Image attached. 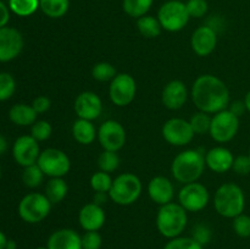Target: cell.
Instances as JSON below:
<instances>
[{
	"mask_svg": "<svg viewBox=\"0 0 250 249\" xmlns=\"http://www.w3.org/2000/svg\"><path fill=\"white\" fill-rule=\"evenodd\" d=\"M190 97L199 111L214 115L227 109L229 105V90L226 83L214 75H202L194 81Z\"/></svg>",
	"mask_w": 250,
	"mask_h": 249,
	"instance_id": "obj_1",
	"label": "cell"
},
{
	"mask_svg": "<svg viewBox=\"0 0 250 249\" xmlns=\"http://www.w3.org/2000/svg\"><path fill=\"white\" fill-rule=\"evenodd\" d=\"M239 129V117L229 109L216 112L211 117L209 134L217 143H227L236 137Z\"/></svg>",
	"mask_w": 250,
	"mask_h": 249,
	"instance_id": "obj_8",
	"label": "cell"
},
{
	"mask_svg": "<svg viewBox=\"0 0 250 249\" xmlns=\"http://www.w3.org/2000/svg\"><path fill=\"white\" fill-rule=\"evenodd\" d=\"M217 45V32L209 24L200 26L193 32L190 46L198 56H209Z\"/></svg>",
	"mask_w": 250,
	"mask_h": 249,
	"instance_id": "obj_17",
	"label": "cell"
},
{
	"mask_svg": "<svg viewBox=\"0 0 250 249\" xmlns=\"http://www.w3.org/2000/svg\"><path fill=\"white\" fill-rule=\"evenodd\" d=\"M248 156H249V159H250V148H249V153H248Z\"/></svg>",
	"mask_w": 250,
	"mask_h": 249,
	"instance_id": "obj_52",
	"label": "cell"
},
{
	"mask_svg": "<svg viewBox=\"0 0 250 249\" xmlns=\"http://www.w3.org/2000/svg\"><path fill=\"white\" fill-rule=\"evenodd\" d=\"M51 106V102L48 97H44V95H39L32 103V107L36 110L37 114H44V112L48 111Z\"/></svg>",
	"mask_w": 250,
	"mask_h": 249,
	"instance_id": "obj_43",
	"label": "cell"
},
{
	"mask_svg": "<svg viewBox=\"0 0 250 249\" xmlns=\"http://www.w3.org/2000/svg\"><path fill=\"white\" fill-rule=\"evenodd\" d=\"M44 173L38 166V164H33L31 166L24 167L23 173H22V181L24 186L28 188H37L42 185L44 180Z\"/></svg>",
	"mask_w": 250,
	"mask_h": 249,
	"instance_id": "obj_31",
	"label": "cell"
},
{
	"mask_svg": "<svg viewBox=\"0 0 250 249\" xmlns=\"http://www.w3.org/2000/svg\"><path fill=\"white\" fill-rule=\"evenodd\" d=\"M9 9L17 16H31L39 9V0H9Z\"/></svg>",
	"mask_w": 250,
	"mask_h": 249,
	"instance_id": "obj_29",
	"label": "cell"
},
{
	"mask_svg": "<svg viewBox=\"0 0 250 249\" xmlns=\"http://www.w3.org/2000/svg\"><path fill=\"white\" fill-rule=\"evenodd\" d=\"M0 180H1V167H0Z\"/></svg>",
	"mask_w": 250,
	"mask_h": 249,
	"instance_id": "obj_51",
	"label": "cell"
},
{
	"mask_svg": "<svg viewBox=\"0 0 250 249\" xmlns=\"http://www.w3.org/2000/svg\"><path fill=\"white\" fill-rule=\"evenodd\" d=\"M112 178L104 171H97L90 177V187L95 193H109L112 185Z\"/></svg>",
	"mask_w": 250,
	"mask_h": 249,
	"instance_id": "obj_34",
	"label": "cell"
},
{
	"mask_svg": "<svg viewBox=\"0 0 250 249\" xmlns=\"http://www.w3.org/2000/svg\"><path fill=\"white\" fill-rule=\"evenodd\" d=\"M6 149H7L6 139H5L4 137H2L1 134H0V155L5 153V150H6Z\"/></svg>",
	"mask_w": 250,
	"mask_h": 249,
	"instance_id": "obj_46",
	"label": "cell"
},
{
	"mask_svg": "<svg viewBox=\"0 0 250 249\" xmlns=\"http://www.w3.org/2000/svg\"><path fill=\"white\" fill-rule=\"evenodd\" d=\"M190 16L187 6L181 0H168L161 5L158 11V20L163 29L167 32H180L187 26Z\"/></svg>",
	"mask_w": 250,
	"mask_h": 249,
	"instance_id": "obj_6",
	"label": "cell"
},
{
	"mask_svg": "<svg viewBox=\"0 0 250 249\" xmlns=\"http://www.w3.org/2000/svg\"><path fill=\"white\" fill-rule=\"evenodd\" d=\"M214 207L217 214L226 219H234L243 214L246 208L243 189L236 183H224L215 192Z\"/></svg>",
	"mask_w": 250,
	"mask_h": 249,
	"instance_id": "obj_4",
	"label": "cell"
},
{
	"mask_svg": "<svg viewBox=\"0 0 250 249\" xmlns=\"http://www.w3.org/2000/svg\"><path fill=\"white\" fill-rule=\"evenodd\" d=\"M36 249H48V247H38V248Z\"/></svg>",
	"mask_w": 250,
	"mask_h": 249,
	"instance_id": "obj_50",
	"label": "cell"
},
{
	"mask_svg": "<svg viewBox=\"0 0 250 249\" xmlns=\"http://www.w3.org/2000/svg\"><path fill=\"white\" fill-rule=\"evenodd\" d=\"M137 94V83L129 73H117L110 82L109 97L112 104L119 107L127 106L134 100Z\"/></svg>",
	"mask_w": 250,
	"mask_h": 249,
	"instance_id": "obj_10",
	"label": "cell"
},
{
	"mask_svg": "<svg viewBox=\"0 0 250 249\" xmlns=\"http://www.w3.org/2000/svg\"><path fill=\"white\" fill-rule=\"evenodd\" d=\"M120 166V158L116 151L103 150L98 158V167L100 171L111 173L116 171Z\"/></svg>",
	"mask_w": 250,
	"mask_h": 249,
	"instance_id": "obj_32",
	"label": "cell"
},
{
	"mask_svg": "<svg viewBox=\"0 0 250 249\" xmlns=\"http://www.w3.org/2000/svg\"><path fill=\"white\" fill-rule=\"evenodd\" d=\"M149 198L158 205H165L172 202L175 188L172 182L165 176H155L148 183Z\"/></svg>",
	"mask_w": 250,
	"mask_h": 249,
	"instance_id": "obj_20",
	"label": "cell"
},
{
	"mask_svg": "<svg viewBox=\"0 0 250 249\" xmlns=\"http://www.w3.org/2000/svg\"><path fill=\"white\" fill-rule=\"evenodd\" d=\"M205 164L216 173L227 172L232 168L234 156L229 149L225 146H214L205 153Z\"/></svg>",
	"mask_w": 250,
	"mask_h": 249,
	"instance_id": "obj_21",
	"label": "cell"
},
{
	"mask_svg": "<svg viewBox=\"0 0 250 249\" xmlns=\"http://www.w3.org/2000/svg\"><path fill=\"white\" fill-rule=\"evenodd\" d=\"M6 249H16V243H15L14 241H7V244H6Z\"/></svg>",
	"mask_w": 250,
	"mask_h": 249,
	"instance_id": "obj_49",
	"label": "cell"
},
{
	"mask_svg": "<svg viewBox=\"0 0 250 249\" xmlns=\"http://www.w3.org/2000/svg\"><path fill=\"white\" fill-rule=\"evenodd\" d=\"M38 166L48 177H65L71 168L70 158L65 151L56 148H48L41 151Z\"/></svg>",
	"mask_w": 250,
	"mask_h": 249,
	"instance_id": "obj_9",
	"label": "cell"
},
{
	"mask_svg": "<svg viewBox=\"0 0 250 249\" xmlns=\"http://www.w3.org/2000/svg\"><path fill=\"white\" fill-rule=\"evenodd\" d=\"M48 249H82L81 236L72 228L54 231L46 242Z\"/></svg>",
	"mask_w": 250,
	"mask_h": 249,
	"instance_id": "obj_22",
	"label": "cell"
},
{
	"mask_svg": "<svg viewBox=\"0 0 250 249\" xmlns=\"http://www.w3.org/2000/svg\"><path fill=\"white\" fill-rule=\"evenodd\" d=\"M187 212L180 203L171 202L161 205L155 221L159 233L167 239L180 237L187 227Z\"/></svg>",
	"mask_w": 250,
	"mask_h": 249,
	"instance_id": "obj_3",
	"label": "cell"
},
{
	"mask_svg": "<svg viewBox=\"0 0 250 249\" xmlns=\"http://www.w3.org/2000/svg\"><path fill=\"white\" fill-rule=\"evenodd\" d=\"M82 249H100L103 244V238L98 231H85L83 236H81Z\"/></svg>",
	"mask_w": 250,
	"mask_h": 249,
	"instance_id": "obj_40",
	"label": "cell"
},
{
	"mask_svg": "<svg viewBox=\"0 0 250 249\" xmlns=\"http://www.w3.org/2000/svg\"><path fill=\"white\" fill-rule=\"evenodd\" d=\"M37 112L32 105L16 104L10 109L9 117L17 126H32L37 121Z\"/></svg>",
	"mask_w": 250,
	"mask_h": 249,
	"instance_id": "obj_24",
	"label": "cell"
},
{
	"mask_svg": "<svg viewBox=\"0 0 250 249\" xmlns=\"http://www.w3.org/2000/svg\"><path fill=\"white\" fill-rule=\"evenodd\" d=\"M98 141L104 150L117 153L126 144V129L116 120H106L98 128Z\"/></svg>",
	"mask_w": 250,
	"mask_h": 249,
	"instance_id": "obj_12",
	"label": "cell"
},
{
	"mask_svg": "<svg viewBox=\"0 0 250 249\" xmlns=\"http://www.w3.org/2000/svg\"><path fill=\"white\" fill-rule=\"evenodd\" d=\"M38 143L39 142L32 136L19 137L12 146V155L15 161L22 167L37 164L41 155V148Z\"/></svg>",
	"mask_w": 250,
	"mask_h": 249,
	"instance_id": "obj_15",
	"label": "cell"
},
{
	"mask_svg": "<svg viewBox=\"0 0 250 249\" xmlns=\"http://www.w3.org/2000/svg\"><path fill=\"white\" fill-rule=\"evenodd\" d=\"M143 186L138 176L134 173H121L112 181L111 188L109 190V197L115 204L127 207L132 205L141 197Z\"/></svg>",
	"mask_w": 250,
	"mask_h": 249,
	"instance_id": "obj_5",
	"label": "cell"
},
{
	"mask_svg": "<svg viewBox=\"0 0 250 249\" xmlns=\"http://www.w3.org/2000/svg\"><path fill=\"white\" fill-rule=\"evenodd\" d=\"M232 170L241 176H247L250 173V159L248 155H239L234 158Z\"/></svg>",
	"mask_w": 250,
	"mask_h": 249,
	"instance_id": "obj_42",
	"label": "cell"
},
{
	"mask_svg": "<svg viewBox=\"0 0 250 249\" xmlns=\"http://www.w3.org/2000/svg\"><path fill=\"white\" fill-rule=\"evenodd\" d=\"M16 90L15 78L7 72H0V102L10 99Z\"/></svg>",
	"mask_w": 250,
	"mask_h": 249,
	"instance_id": "obj_36",
	"label": "cell"
},
{
	"mask_svg": "<svg viewBox=\"0 0 250 249\" xmlns=\"http://www.w3.org/2000/svg\"><path fill=\"white\" fill-rule=\"evenodd\" d=\"M9 239L6 238V236L4 234V232L0 231V249H6V244Z\"/></svg>",
	"mask_w": 250,
	"mask_h": 249,
	"instance_id": "obj_47",
	"label": "cell"
},
{
	"mask_svg": "<svg viewBox=\"0 0 250 249\" xmlns=\"http://www.w3.org/2000/svg\"><path fill=\"white\" fill-rule=\"evenodd\" d=\"M192 237L198 243H200L204 247L205 244H208L211 241V229L207 225H197L194 229H193Z\"/></svg>",
	"mask_w": 250,
	"mask_h": 249,
	"instance_id": "obj_41",
	"label": "cell"
},
{
	"mask_svg": "<svg viewBox=\"0 0 250 249\" xmlns=\"http://www.w3.org/2000/svg\"><path fill=\"white\" fill-rule=\"evenodd\" d=\"M50 200L42 193H29L24 195L19 204V215L24 222L38 224L43 221L51 210Z\"/></svg>",
	"mask_w": 250,
	"mask_h": 249,
	"instance_id": "obj_7",
	"label": "cell"
},
{
	"mask_svg": "<svg viewBox=\"0 0 250 249\" xmlns=\"http://www.w3.org/2000/svg\"><path fill=\"white\" fill-rule=\"evenodd\" d=\"M72 136L77 143L89 145L98 137V131L92 121L77 119L72 124Z\"/></svg>",
	"mask_w": 250,
	"mask_h": 249,
	"instance_id": "obj_23",
	"label": "cell"
},
{
	"mask_svg": "<svg viewBox=\"0 0 250 249\" xmlns=\"http://www.w3.org/2000/svg\"><path fill=\"white\" fill-rule=\"evenodd\" d=\"M73 109L78 119L93 121L102 115L103 102L97 93L85 90L77 95Z\"/></svg>",
	"mask_w": 250,
	"mask_h": 249,
	"instance_id": "obj_16",
	"label": "cell"
},
{
	"mask_svg": "<svg viewBox=\"0 0 250 249\" xmlns=\"http://www.w3.org/2000/svg\"><path fill=\"white\" fill-rule=\"evenodd\" d=\"M186 6H187L189 16L194 17V19H200V17L205 16L208 9H209L207 0H188L186 2Z\"/></svg>",
	"mask_w": 250,
	"mask_h": 249,
	"instance_id": "obj_39",
	"label": "cell"
},
{
	"mask_svg": "<svg viewBox=\"0 0 250 249\" xmlns=\"http://www.w3.org/2000/svg\"><path fill=\"white\" fill-rule=\"evenodd\" d=\"M117 75V71L112 63L106 62V61H102L93 66L92 68V76L95 81L99 82H111Z\"/></svg>",
	"mask_w": 250,
	"mask_h": 249,
	"instance_id": "obj_30",
	"label": "cell"
},
{
	"mask_svg": "<svg viewBox=\"0 0 250 249\" xmlns=\"http://www.w3.org/2000/svg\"><path fill=\"white\" fill-rule=\"evenodd\" d=\"M227 109H229V111L233 112L236 116L241 117L242 115L244 114V111L247 110V107H246V104H244V102H239V100H237V102L231 103V104L229 105V107H227Z\"/></svg>",
	"mask_w": 250,
	"mask_h": 249,
	"instance_id": "obj_44",
	"label": "cell"
},
{
	"mask_svg": "<svg viewBox=\"0 0 250 249\" xmlns=\"http://www.w3.org/2000/svg\"><path fill=\"white\" fill-rule=\"evenodd\" d=\"M164 139L175 146L188 145L194 138V132L189 121L180 117H173L164 124L161 129Z\"/></svg>",
	"mask_w": 250,
	"mask_h": 249,
	"instance_id": "obj_13",
	"label": "cell"
},
{
	"mask_svg": "<svg viewBox=\"0 0 250 249\" xmlns=\"http://www.w3.org/2000/svg\"><path fill=\"white\" fill-rule=\"evenodd\" d=\"M164 249H204V247L198 243L193 237H176L168 239Z\"/></svg>",
	"mask_w": 250,
	"mask_h": 249,
	"instance_id": "obj_35",
	"label": "cell"
},
{
	"mask_svg": "<svg viewBox=\"0 0 250 249\" xmlns=\"http://www.w3.org/2000/svg\"><path fill=\"white\" fill-rule=\"evenodd\" d=\"M68 192V187L63 177L50 178L45 187V195L51 204H58L62 202Z\"/></svg>",
	"mask_w": 250,
	"mask_h": 249,
	"instance_id": "obj_27",
	"label": "cell"
},
{
	"mask_svg": "<svg viewBox=\"0 0 250 249\" xmlns=\"http://www.w3.org/2000/svg\"><path fill=\"white\" fill-rule=\"evenodd\" d=\"M188 99V89L180 80H172L164 87L161 102L168 110H180L185 106Z\"/></svg>",
	"mask_w": 250,
	"mask_h": 249,
	"instance_id": "obj_18",
	"label": "cell"
},
{
	"mask_svg": "<svg viewBox=\"0 0 250 249\" xmlns=\"http://www.w3.org/2000/svg\"><path fill=\"white\" fill-rule=\"evenodd\" d=\"M53 133V127L45 120H37L31 128V136L33 137L36 141L44 142L49 139Z\"/></svg>",
	"mask_w": 250,
	"mask_h": 249,
	"instance_id": "obj_37",
	"label": "cell"
},
{
	"mask_svg": "<svg viewBox=\"0 0 250 249\" xmlns=\"http://www.w3.org/2000/svg\"><path fill=\"white\" fill-rule=\"evenodd\" d=\"M105 220L104 209L94 202L83 205L78 212V222L84 231H99L104 226Z\"/></svg>",
	"mask_w": 250,
	"mask_h": 249,
	"instance_id": "obj_19",
	"label": "cell"
},
{
	"mask_svg": "<svg viewBox=\"0 0 250 249\" xmlns=\"http://www.w3.org/2000/svg\"><path fill=\"white\" fill-rule=\"evenodd\" d=\"M209 190L198 181L185 185L178 193V203L189 212L202 211L209 204Z\"/></svg>",
	"mask_w": 250,
	"mask_h": 249,
	"instance_id": "obj_11",
	"label": "cell"
},
{
	"mask_svg": "<svg viewBox=\"0 0 250 249\" xmlns=\"http://www.w3.org/2000/svg\"><path fill=\"white\" fill-rule=\"evenodd\" d=\"M23 44V37L16 28L6 26L0 28V62L16 59L21 54Z\"/></svg>",
	"mask_w": 250,
	"mask_h": 249,
	"instance_id": "obj_14",
	"label": "cell"
},
{
	"mask_svg": "<svg viewBox=\"0 0 250 249\" xmlns=\"http://www.w3.org/2000/svg\"><path fill=\"white\" fill-rule=\"evenodd\" d=\"M205 154L197 149H187L173 158L171 164V173L180 183L197 182L205 170Z\"/></svg>",
	"mask_w": 250,
	"mask_h": 249,
	"instance_id": "obj_2",
	"label": "cell"
},
{
	"mask_svg": "<svg viewBox=\"0 0 250 249\" xmlns=\"http://www.w3.org/2000/svg\"><path fill=\"white\" fill-rule=\"evenodd\" d=\"M233 231L241 238H249L250 237V216L246 214H241L233 219Z\"/></svg>",
	"mask_w": 250,
	"mask_h": 249,
	"instance_id": "obj_38",
	"label": "cell"
},
{
	"mask_svg": "<svg viewBox=\"0 0 250 249\" xmlns=\"http://www.w3.org/2000/svg\"><path fill=\"white\" fill-rule=\"evenodd\" d=\"M39 9L50 19H61L70 9V0H39Z\"/></svg>",
	"mask_w": 250,
	"mask_h": 249,
	"instance_id": "obj_26",
	"label": "cell"
},
{
	"mask_svg": "<svg viewBox=\"0 0 250 249\" xmlns=\"http://www.w3.org/2000/svg\"><path fill=\"white\" fill-rule=\"evenodd\" d=\"M137 28L138 32L146 39H154L159 37L163 31L158 17L144 15V16L137 19Z\"/></svg>",
	"mask_w": 250,
	"mask_h": 249,
	"instance_id": "obj_25",
	"label": "cell"
},
{
	"mask_svg": "<svg viewBox=\"0 0 250 249\" xmlns=\"http://www.w3.org/2000/svg\"><path fill=\"white\" fill-rule=\"evenodd\" d=\"M211 117L210 114L203 112L198 110V112L192 115L188 121H189L190 126H192L193 132L195 134H204L209 133L210 131V124H211Z\"/></svg>",
	"mask_w": 250,
	"mask_h": 249,
	"instance_id": "obj_33",
	"label": "cell"
},
{
	"mask_svg": "<svg viewBox=\"0 0 250 249\" xmlns=\"http://www.w3.org/2000/svg\"><path fill=\"white\" fill-rule=\"evenodd\" d=\"M10 20V9L0 0V28L5 27Z\"/></svg>",
	"mask_w": 250,
	"mask_h": 249,
	"instance_id": "obj_45",
	"label": "cell"
},
{
	"mask_svg": "<svg viewBox=\"0 0 250 249\" xmlns=\"http://www.w3.org/2000/svg\"><path fill=\"white\" fill-rule=\"evenodd\" d=\"M244 104H246V107H247V111L250 112V90L248 93H247L246 98H244Z\"/></svg>",
	"mask_w": 250,
	"mask_h": 249,
	"instance_id": "obj_48",
	"label": "cell"
},
{
	"mask_svg": "<svg viewBox=\"0 0 250 249\" xmlns=\"http://www.w3.org/2000/svg\"><path fill=\"white\" fill-rule=\"evenodd\" d=\"M154 0H122V9L133 19H139L149 12Z\"/></svg>",
	"mask_w": 250,
	"mask_h": 249,
	"instance_id": "obj_28",
	"label": "cell"
}]
</instances>
